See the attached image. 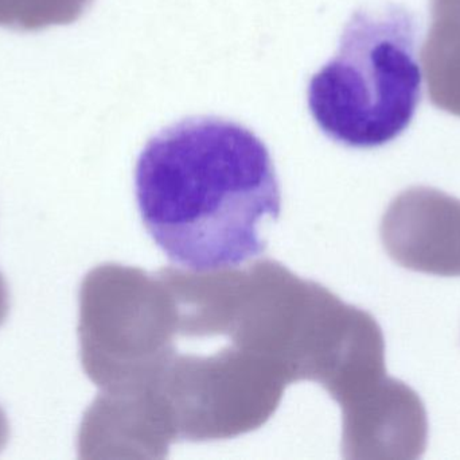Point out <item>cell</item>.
Here are the masks:
<instances>
[{"instance_id": "1", "label": "cell", "mask_w": 460, "mask_h": 460, "mask_svg": "<svg viewBox=\"0 0 460 460\" xmlns=\"http://www.w3.org/2000/svg\"><path fill=\"white\" fill-rule=\"evenodd\" d=\"M143 226L172 264L229 269L267 248L280 186L267 146L234 122L194 118L148 140L135 169Z\"/></svg>"}, {"instance_id": "2", "label": "cell", "mask_w": 460, "mask_h": 460, "mask_svg": "<svg viewBox=\"0 0 460 460\" xmlns=\"http://www.w3.org/2000/svg\"><path fill=\"white\" fill-rule=\"evenodd\" d=\"M415 16L402 5L359 8L340 49L310 81L308 105L322 131L354 149L399 138L421 97Z\"/></svg>"}, {"instance_id": "3", "label": "cell", "mask_w": 460, "mask_h": 460, "mask_svg": "<svg viewBox=\"0 0 460 460\" xmlns=\"http://www.w3.org/2000/svg\"><path fill=\"white\" fill-rule=\"evenodd\" d=\"M381 237L389 256L405 269L459 277V199L426 186L407 189L389 205Z\"/></svg>"}, {"instance_id": "4", "label": "cell", "mask_w": 460, "mask_h": 460, "mask_svg": "<svg viewBox=\"0 0 460 460\" xmlns=\"http://www.w3.org/2000/svg\"><path fill=\"white\" fill-rule=\"evenodd\" d=\"M426 408L413 389L386 377L346 410V450L356 458L413 460L427 447Z\"/></svg>"}, {"instance_id": "5", "label": "cell", "mask_w": 460, "mask_h": 460, "mask_svg": "<svg viewBox=\"0 0 460 460\" xmlns=\"http://www.w3.org/2000/svg\"><path fill=\"white\" fill-rule=\"evenodd\" d=\"M421 61L432 104L460 116V7L451 0H431Z\"/></svg>"}, {"instance_id": "6", "label": "cell", "mask_w": 460, "mask_h": 460, "mask_svg": "<svg viewBox=\"0 0 460 460\" xmlns=\"http://www.w3.org/2000/svg\"><path fill=\"white\" fill-rule=\"evenodd\" d=\"M93 0H0V27L15 32H40L75 23Z\"/></svg>"}, {"instance_id": "7", "label": "cell", "mask_w": 460, "mask_h": 460, "mask_svg": "<svg viewBox=\"0 0 460 460\" xmlns=\"http://www.w3.org/2000/svg\"><path fill=\"white\" fill-rule=\"evenodd\" d=\"M8 310H10V294H8L7 284L4 277L0 273V326L7 319Z\"/></svg>"}, {"instance_id": "8", "label": "cell", "mask_w": 460, "mask_h": 460, "mask_svg": "<svg viewBox=\"0 0 460 460\" xmlns=\"http://www.w3.org/2000/svg\"><path fill=\"white\" fill-rule=\"evenodd\" d=\"M10 437V426H8L7 416L0 408V453L4 450Z\"/></svg>"}]
</instances>
